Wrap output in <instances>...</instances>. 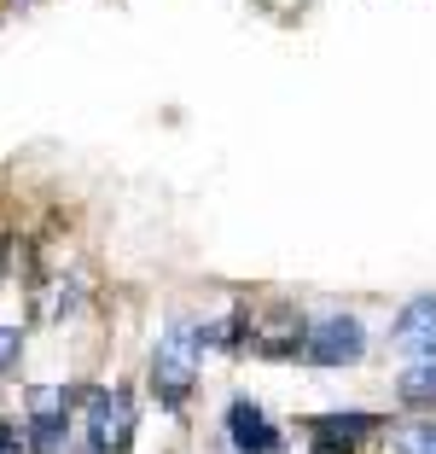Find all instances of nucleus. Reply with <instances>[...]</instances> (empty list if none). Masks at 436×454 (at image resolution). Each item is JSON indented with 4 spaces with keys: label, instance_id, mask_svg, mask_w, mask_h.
<instances>
[{
    "label": "nucleus",
    "instance_id": "f257e3e1",
    "mask_svg": "<svg viewBox=\"0 0 436 454\" xmlns=\"http://www.w3.org/2000/svg\"><path fill=\"white\" fill-rule=\"evenodd\" d=\"M199 356H204L199 326H169V333L158 338V349H152V396H158L169 414H181L192 385H199Z\"/></svg>",
    "mask_w": 436,
    "mask_h": 454
},
{
    "label": "nucleus",
    "instance_id": "0eeeda50",
    "mask_svg": "<svg viewBox=\"0 0 436 454\" xmlns=\"http://www.w3.org/2000/svg\"><path fill=\"white\" fill-rule=\"evenodd\" d=\"M378 431V414L367 408H344V414H320L308 419V454H355L361 437Z\"/></svg>",
    "mask_w": 436,
    "mask_h": 454
},
{
    "label": "nucleus",
    "instance_id": "39448f33",
    "mask_svg": "<svg viewBox=\"0 0 436 454\" xmlns=\"http://www.w3.org/2000/svg\"><path fill=\"white\" fill-rule=\"evenodd\" d=\"M390 349L408 361H436V292H419L396 309L390 321Z\"/></svg>",
    "mask_w": 436,
    "mask_h": 454
},
{
    "label": "nucleus",
    "instance_id": "1a4fd4ad",
    "mask_svg": "<svg viewBox=\"0 0 436 454\" xmlns=\"http://www.w3.org/2000/svg\"><path fill=\"white\" fill-rule=\"evenodd\" d=\"M390 449L396 454H436V419H408V426L390 431Z\"/></svg>",
    "mask_w": 436,
    "mask_h": 454
},
{
    "label": "nucleus",
    "instance_id": "f03ea898",
    "mask_svg": "<svg viewBox=\"0 0 436 454\" xmlns=\"http://www.w3.org/2000/svg\"><path fill=\"white\" fill-rule=\"evenodd\" d=\"M82 402H88V414H82L88 454H122V449H128V442H134V402H128V390L88 385Z\"/></svg>",
    "mask_w": 436,
    "mask_h": 454
},
{
    "label": "nucleus",
    "instance_id": "423d86ee",
    "mask_svg": "<svg viewBox=\"0 0 436 454\" xmlns=\"http://www.w3.org/2000/svg\"><path fill=\"white\" fill-rule=\"evenodd\" d=\"M227 442H233L238 454H279V449H285V431L268 419L262 402L238 396L233 408H227Z\"/></svg>",
    "mask_w": 436,
    "mask_h": 454
},
{
    "label": "nucleus",
    "instance_id": "ddd939ff",
    "mask_svg": "<svg viewBox=\"0 0 436 454\" xmlns=\"http://www.w3.org/2000/svg\"><path fill=\"white\" fill-rule=\"evenodd\" d=\"M12 454H18V449H12Z\"/></svg>",
    "mask_w": 436,
    "mask_h": 454
},
{
    "label": "nucleus",
    "instance_id": "9d476101",
    "mask_svg": "<svg viewBox=\"0 0 436 454\" xmlns=\"http://www.w3.org/2000/svg\"><path fill=\"white\" fill-rule=\"evenodd\" d=\"M18 356H24V333L18 326H0V373H12Z\"/></svg>",
    "mask_w": 436,
    "mask_h": 454
},
{
    "label": "nucleus",
    "instance_id": "9b49d317",
    "mask_svg": "<svg viewBox=\"0 0 436 454\" xmlns=\"http://www.w3.org/2000/svg\"><path fill=\"white\" fill-rule=\"evenodd\" d=\"M18 449V431H12V419L0 414V454H12Z\"/></svg>",
    "mask_w": 436,
    "mask_h": 454
},
{
    "label": "nucleus",
    "instance_id": "20e7f679",
    "mask_svg": "<svg viewBox=\"0 0 436 454\" xmlns=\"http://www.w3.org/2000/svg\"><path fill=\"white\" fill-rule=\"evenodd\" d=\"M361 356H367V326L355 315H320L308 326L303 361H315V367H355Z\"/></svg>",
    "mask_w": 436,
    "mask_h": 454
},
{
    "label": "nucleus",
    "instance_id": "f8f14e48",
    "mask_svg": "<svg viewBox=\"0 0 436 454\" xmlns=\"http://www.w3.org/2000/svg\"><path fill=\"white\" fill-rule=\"evenodd\" d=\"M6 251H12V233H0V268H6Z\"/></svg>",
    "mask_w": 436,
    "mask_h": 454
},
{
    "label": "nucleus",
    "instance_id": "6e6552de",
    "mask_svg": "<svg viewBox=\"0 0 436 454\" xmlns=\"http://www.w3.org/2000/svg\"><path fill=\"white\" fill-rule=\"evenodd\" d=\"M396 396L408 408H436V361H413L408 373L396 379Z\"/></svg>",
    "mask_w": 436,
    "mask_h": 454
},
{
    "label": "nucleus",
    "instance_id": "7ed1b4c3",
    "mask_svg": "<svg viewBox=\"0 0 436 454\" xmlns=\"http://www.w3.org/2000/svg\"><path fill=\"white\" fill-rule=\"evenodd\" d=\"M70 385H29V419H24V449L29 454H65L70 442Z\"/></svg>",
    "mask_w": 436,
    "mask_h": 454
}]
</instances>
